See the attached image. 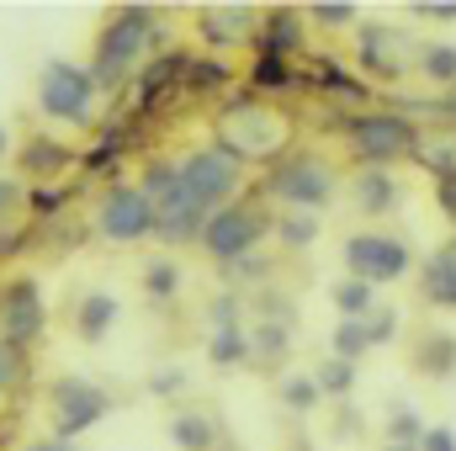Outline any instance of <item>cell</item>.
Segmentation results:
<instances>
[{"mask_svg": "<svg viewBox=\"0 0 456 451\" xmlns=\"http://www.w3.org/2000/svg\"><path fill=\"white\" fill-rule=\"evenodd\" d=\"M159 16L149 11V5H117L112 16H107V27L96 32V53H91V80H96V91H117L143 59H149V48H159Z\"/></svg>", "mask_w": 456, "mask_h": 451, "instance_id": "1", "label": "cell"}, {"mask_svg": "<svg viewBox=\"0 0 456 451\" xmlns=\"http://www.w3.org/2000/svg\"><path fill=\"white\" fill-rule=\"evenodd\" d=\"M425 127L398 107H366V112L345 117V149L355 154L361 170H398L414 165Z\"/></svg>", "mask_w": 456, "mask_h": 451, "instance_id": "2", "label": "cell"}, {"mask_svg": "<svg viewBox=\"0 0 456 451\" xmlns=\"http://www.w3.org/2000/svg\"><path fill=\"white\" fill-rule=\"evenodd\" d=\"M265 197L276 202V213H314L324 218L340 197V170L314 154V149H292L265 170Z\"/></svg>", "mask_w": 456, "mask_h": 451, "instance_id": "3", "label": "cell"}, {"mask_svg": "<svg viewBox=\"0 0 456 451\" xmlns=\"http://www.w3.org/2000/svg\"><path fill=\"white\" fill-rule=\"evenodd\" d=\"M138 192L154 202V234H159L165 244H197V239H202V228H208L213 213H208V208L181 186L175 160H149V165H143Z\"/></svg>", "mask_w": 456, "mask_h": 451, "instance_id": "4", "label": "cell"}, {"mask_svg": "<svg viewBox=\"0 0 456 451\" xmlns=\"http://www.w3.org/2000/svg\"><path fill=\"white\" fill-rule=\"evenodd\" d=\"M340 260H345V276H355V282H366L377 292L393 287V282H403L419 266L414 244L403 234H387V228H355V234H345Z\"/></svg>", "mask_w": 456, "mask_h": 451, "instance_id": "5", "label": "cell"}, {"mask_svg": "<svg viewBox=\"0 0 456 451\" xmlns=\"http://www.w3.org/2000/svg\"><path fill=\"white\" fill-rule=\"evenodd\" d=\"M271 239V213L260 208V202H244V197H233L228 208H218L208 228H202V255L213 260V266H224L233 271L239 260H249V255H260V244Z\"/></svg>", "mask_w": 456, "mask_h": 451, "instance_id": "6", "label": "cell"}, {"mask_svg": "<svg viewBox=\"0 0 456 451\" xmlns=\"http://www.w3.org/2000/svg\"><path fill=\"white\" fill-rule=\"evenodd\" d=\"M96 80L86 64L75 59H48L37 70V112L48 122H69V127H91L96 122Z\"/></svg>", "mask_w": 456, "mask_h": 451, "instance_id": "7", "label": "cell"}, {"mask_svg": "<svg viewBox=\"0 0 456 451\" xmlns=\"http://www.w3.org/2000/svg\"><path fill=\"white\" fill-rule=\"evenodd\" d=\"M175 176H181V186L208 213H218V208H228L239 197V186H244V160L228 154L224 144H202V149H191V154L175 160Z\"/></svg>", "mask_w": 456, "mask_h": 451, "instance_id": "8", "label": "cell"}, {"mask_svg": "<svg viewBox=\"0 0 456 451\" xmlns=\"http://www.w3.org/2000/svg\"><path fill=\"white\" fill-rule=\"evenodd\" d=\"M112 414V393L91 377H59L48 388V420H53V436L59 441H80L86 430H96L102 420Z\"/></svg>", "mask_w": 456, "mask_h": 451, "instance_id": "9", "label": "cell"}, {"mask_svg": "<svg viewBox=\"0 0 456 451\" xmlns=\"http://www.w3.org/2000/svg\"><path fill=\"white\" fill-rule=\"evenodd\" d=\"M224 144L228 154H239L244 165L249 160H281V149H287V117L271 112V107H260V102H239V107H228L224 117Z\"/></svg>", "mask_w": 456, "mask_h": 451, "instance_id": "10", "label": "cell"}, {"mask_svg": "<svg viewBox=\"0 0 456 451\" xmlns=\"http://www.w3.org/2000/svg\"><path fill=\"white\" fill-rule=\"evenodd\" d=\"M355 64H361V80H387L398 86L414 64V37L393 21H361L355 27Z\"/></svg>", "mask_w": 456, "mask_h": 451, "instance_id": "11", "label": "cell"}, {"mask_svg": "<svg viewBox=\"0 0 456 451\" xmlns=\"http://www.w3.org/2000/svg\"><path fill=\"white\" fill-rule=\"evenodd\" d=\"M48 330V298H43V282L37 276H11L0 287V340L11 345H37Z\"/></svg>", "mask_w": 456, "mask_h": 451, "instance_id": "12", "label": "cell"}, {"mask_svg": "<svg viewBox=\"0 0 456 451\" xmlns=\"http://www.w3.org/2000/svg\"><path fill=\"white\" fill-rule=\"evenodd\" d=\"M96 228L102 239L112 244H138L154 234V202L138 192V186H112L102 202H96Z\"/></svg>", "mask_w": 456, "mask_h": 451, "instance_id": "13", "label": "cell"}, {"mask_svg": "<svg viewBox=\"0 0 456 451\" xmlns=\"http://www.w3.org/2000/svg\"><path fill=\"white\" fill-rule=\"evenodd\" d=\"M414 287H419V303H425V308L456 314V234L441 239V244L414 266Z\"/></svg>", "mask_w": 456, "mask_h": 451, "instance_id": "14", "label": "cell"}, {"mask_svg": "<svg viewBox=\"0 0 456 451\" xmlns=\"http://www.w3.org/2000/svg\"><path fill=\"white\" fill-rule=\"evenodd\" d=\"M260 32V11L249 5H202L197 11V37L213 48H239Z\"/></svg>", "mask_w": 456, "mask_h": 451, "instance_id": "15", "label": "cell"}, {"mask_svg": "<svg viewBox=\"0 0 456 451\" xmlns=\"http://www.w3.org/2000/svg\"><path fill=\"white\" fill-rule=\"evenodd\" d=\"M260 53H276V59H297L303 43H308V27H303V11L297 5H276L260 16V32H255Z\"/></svg>", "mask_w": 456, "mask_h": 451, "instance_id": "16", "label": "cell"}, {"mask_svg": "<svg viewBox=\"0 0 456 451\" xmlns=\"http://www.w3.org/2000/svg\"><path fill=\"white\" fill-rule=\"evenodd\" d=\"M350 197H355V208L366 218H393L398 202H403V181H398V170H355Z\"/></svg>", "mask_w": 456, "mask_h": 451, "instance_id": "17", "label": "cell"}, {"mask_svg": "<svg viewBox=\"0 0 456 451\" xmlns=\"http://www.w3.org/2000/svg\"><path fill=\"white\" fill-rule=\"evenodd\" d=\"M414 372H419V377H430V382L456 377V335H452V330L430 324V330H419V335H414Z\"/></svg>", "mask_w": 456, "mask_h": 451, "instance_id": "18", "label": "cell"}, {"mask_svg": "<svg viewBox=\"0 0 456 451\" xmlns=\"http://www.w3.org/2000/svg\"><path fill=\"white\" fill-rule=\"evenodd\" d=\"M117 319H122V303H117V292H86L80 303H75V335L86 340V345H102V340L117 330Z\"/></svg>", "mask_w": 456, "mask_h": 451, "instance_id": "19", "label": "cell"}, {"mask_svg": "<svg viewBox=\"0 0 456 451\" xmlns=\"http://www.w3.org/2000/svg\"><path fill=\"white\" fill-rule=\"evenodd\" d=\"M170 441H175V451H218L224 425L213 420V409H175L170 414Z\"/></svg>", "mask_w": 456, "mask_h": 451, "instance_id": "20", "label": "cell"}, {"mask_svg": "<svg viewBox=\"0 0 456 451\" xmlns=\"http://www.w3.org/2000/svg\"><path fill=\"white\" fill-rule=\"evenodd\" d=\"M409 75H419L425 86H441L446 96L456 91V43L446 37H430V43H414V64Z\"/></svg>", "mask_w": 456, "mask_h": 451, "instance_id": "21", "label": "cell"}, {"mask_svg": "<svg viewBox=\"0 0 456 451\" xmlns=\"http://www.w3.org/2000/svg\"><path fill=\"white\" fill-rule=\"evenodd\" d=\"M208 361L224 366V372H233V366H255L249 330H244V324H218V330L208 335Z\"/></svg>", "mask_w": 456, "mask_h": 451, "instance_id": "22", "label": "cell"}, {"mask_svg": "<svg viewBox=\"0 0 456 451\" xmlns=\"http://www.w3.org/2000/svg\"><path fill=\"white\" fill-rule=\"evenodd\" d=\"M181 287H186V271H181L170 255H154V260L143 266V298H149L154 308H170V303L181 298Z\"/></svg>", "mask_w": 456, "mask_h": 451, "instance_id": "23", "label": "cell"}, {"mask_svg": "<svg viewBox=\"0 0 456 451\" xmlns=\"http://www.w3.org/2000/svg\"><path fill=\"white\" fill-rule=\"evenodd\" d=\"M319 91H330L335 102L355 107V112H366V107H371V86H366L361 75H345L335 59H324V64H319Z\"/></svg>", "mask_w": 456, "mask_h": 451, "instance_id": "24", "label": "cell"}, {"mask_svg": "<svg viewBox=\"0 0 456 451\" xmlns=\"http://www.w3.org/2000/svg\"><path fill=\"white\" fill-rule=\"evenodd\" d=\"M308 377H314L319 398H340V404H345V398L355 393V377H361V366H350V361H340V356H324V361H319Z\"/></svg>", "mask_w": 456, "mask_h": 451, "instance_id": "25", "label": "cell"}, {"mask_svg": "<svg viewBox=\"0 0 456 451\" xmlns=\"http://www.w3.org/2000/svg\"><path fill=\"white\" fill-rule=\"evenodd\" d=\"M319 228H324V218H314V213H276L271 218V234L281 239V250H314L319 244Z\"/></svg>", "mask_w": 456, "mask_h": 451, "instance_id": "26", "label": "cell"}, {"mask_svg": "<svg viewBox=\"0 0 456 451\" xmlns=\"http://www.w3.org/2000/svg\"><path fill=\"white\" fill-rule=\"evenodd\" d=\"M249 350H255V366H281V361H287V350H292L287 324H276V319L249 324Z\"/></svg>", "mask_w": 456, "mask_h": 451, "instance_id": "27", "label": "cell"}, {"mask_svg": "<svg viewBox=\"0 0 456 451\" xmlns=\"http://www.w3.org/2000/svg\"><path fill=\"white\" fill-rule=\"evenodd\" d=\"M330 303H335L340 319H366V314L377 308V287H366V282H355V276H340V282L330 287Z\"/></svg>", "mask_w": 456, "mask_h": 451, "instance_id": "28", "label": "cell"}, {"mask_svg": "<svg viewBox=\"0 0 456 451\" xmlns=\"http://www.w3.org/2000/svg\"><path fill=\"white\" fill-rule=\"evenodd\" d=\"M69 160H75V149H69V144L32 138V144H27V154H21V170H27V176H59V170H69Z\"/></svg>", "mask_w": 456, "mask_h": 451, "instance_id": "29", "label": "cell"}, {"mask_svg": "<svg viewBox=\"0 0 456 451\" xmlns=\"http://www.w3.org/2000/svg\"><path fill=\"white\" fill-rule=\"evenodd\" d=\"M414 165H425L436 181H441V176H456V133H425Z\"/></svg>", "mask_w": 456, "mask_h": 451, "instance_id": "30", "label": "cell"}, {"mask_svg": "<svg viewBox=\"0 0 456 451\" xmlns=\"http://www.w3.org/2000/svg\"><path fill=\"white\" fill-rule=\"evenodd\" d=\"M249 86H255V91H292V86H297V70H292V59L255 53V64H249Z\"/></svg>", "mask_w": 456, "mask_h": 451, "instance_id": "31", "label": "cell"}, {"mask_svg": "<svg viewBox=\"0 0 456 451\" xmlns=\"http://www.w3.org/2000/svg\"><path fill=\"white\" fill-rule=\"evenodd\" d=\"M303 21H314L324 32H355L361 27V5H350V0H319V5L303 11Z\"/></svg>", "mask_w": 456, "mask_h": 451, "instance_id": "32", "label": "cell"}, {"mask_svg": "<svg viewBox=\"0 0 456 451\" xmlns=\"http://www.w3.org/2000/svg\"><path fill=\"white\" fill-rule=\"evenodd\" d=\"M330 356H340L350 366H361L366 356H371V345H366V324L361 319H340L335 330H330Z\"/></svg>", "mask_w": 456, "mask_h": 451, "instance_id": "33", "label": "cell"}, {"mask_svg": "<svg viewBox=\"0 0 456 451\" xmlns=\"http://www.w3.org/2000/svg\"><path fill=\"white\" fill-rule=\"evenodd\" d=\"M281 409H292V414H314L324 398H319V388H314V377L308 372H281Z\"/></svg>", "mask_w": 456, "mask_h": 451, "instance_id": "34", "label": "cell"}, {"mask_svg": "<svg viewBox=\"0 0 456 451\" xmlns=\"http://www.w3.org/2000/svg\"><path fill=\"white\" fill-rule=\"evenodd\" d=\"M361 324H366V345H371V350L398 345V335H403V314H398V308H387V303H377Z\"/></svg>", "mask_w": 456, "mask_h": 451, "instance_id": "35", "label": "cell"}, {"mask_svg": "<svg viewBox=\"0 0 456 451\" xmlns=\"http://www.w3.org/2000/svg\"><path fill=\"white\" fill-rule=\"evenodd\" d=\"M419 436H425V420H419V409H403V404H393V414H387V441H393V447H419Z\"/></svg>", "mask_w": 456, "mask_h": 451, "instance_id": "36", "label": "cell"}, {"mask_svg": "<svg viewBox=\"0 0 456 451\" xmlns=\"http://www.w3.org/2000/svg\"><path fill=\"white\" fill-rule=\"evenodd\" d=\"M21 377H27V350L11 345V340H0V398H11L21 388Z\"/></svg>", "mask_w": 456, "mask_h": 451, "instance_id": "37", "label": "cell"}, {"mask_svg": "<svg viewBox=\"0 0 456 451\" xmlns=\"http://www.w3.org/2000/svg\"><path fill=\"white\" fill-rule=\"evenodd\" d=\"M27 192H32V186H27L21 176H0V224L27 208Z\"/></svg>", "mask_w": 456, "mask_h": 451, "instance_id": "38", "label": "cell"}, {"mask_svg": "<svg viewBox=\"0 0 456 451\" xmlns=\"http://www.w3.org/2000/svg\"><path fill=\"white\" fill-rule=\"evenodd\" d=\"M208 319H213V330H218V324H239V287H228V292H218V298H213Z\"/></svg>", "mask_w": 456, "mask_h": 451, "instance_id": "39", "label": "cell"}, {"mask_svg": "<svg viewBox=\"0 0 456 451\" xmlns=\"http://www.w3.org/2000/svg\"><path fill=\"white\" fill-rule=\"evenodd\" d=\"M181 388H186V372H181V366H165V372L149 377V393H154V398H170V393H181Z\"/></svg>", "mask_w": 456, "mask_h": 451, "instance_id": "40", "label": "cell"}, {"mask_svg": "<svg viewBox=\"0 0 456 451\" xmlns=\"http://www.w3.org/2000/svg\"><path fill=\"white\" fill-rule=\"evenodd\" d=\"M419 21H456V0H419V5H409Z\"/></svg>", "mask_w": 456, "mask_h": 451, "instance_id": "41", "label": "cell"}, {"mask_svg": "<svg viewBox=\"0 0 456 451\" xmlns=\"http://www.w3.org/2000/svg\"><path fill=\"white\" fill-rule=\"evenodd\" d=\"M419 451H456V430H452V425H425Z\"/></svg>", "mask_w": 456, "mask_h": 451, "instance_id": "42", "label": "cell"}, {"mask_svg": "<svg viewBox=\"0 0 456 451\" xmlns=\"http://www.w3.org/2000/svg\"><path fill=\"white\" fill-rule=\"evenodd\" d=\"M59 202H64L59 186H37V192H27V208H32V213H53Z\"/></svg>", "mask_w": 456, "mask_h": 451, "instance_id": "43", "label": "cell"}, {"mask_svg": "<svg viewBox=\"0 0 456 451\" xmlns=\"http://www.w3.org/2000/svg\"><path fill=\"white\" fill-rule=\"evenodd\" d=\"M436 208L456 224V176H441V181H436Z\"/></svg>", "mask_w": 456, "mask_h": 451, "instance_id": "44", "label": "cell"}, {"mask_svg": "<svg viewBox=\"0 0 456 451\" xmlns=\"http://www.w3.org/2000/svg\"><path fill=\"white\" fill-rule=\"evenodd\" d=\"M21 451H80L75 441H59V436H43V441H27Z\"/></svg>", "mask_w": 456, "mask_h": 451, "instance_id": "45", "label": "cell"}, {"mask_svg": "<svg viewBox=\"0 0 456 451\" xmlns=\"http://www.w3.org/2000/svg\"><path fill=\"white\" fill-rule=\"evenodd\" d=\"M5 154H11V133L0 127V160H5Z\"/></svg>", "mask_w": 456, "mask_h": 451, "instance_id": "46", "label": "cell"}, {"mask_svg": "<svg viewBox=\"0 0 456 451\" xmlns=\"http://www.w3.org/2000/svg\"><path fill=\"white\" fill-rule=\"evenodd\" d=\"M382 451H419V447H393V441H382Z\"/></svg>", "mask_w": 456, "mask_h": 451, "instance_id": "47", "label": "cell"}, {"mask_svg": "<svg viewBox=\"0 0 456 451\" xmlns=\"http://www.w3.org/2000/svg\"><path fill=\"white\" fill-rule=\"evenodd\" d=\"M446 112H452V117H456V91H452V96H446Z\"/></svg>", "mask_w": 456, "mask_h": 451, "instance_id": "48", "label": "cell"}]
</instances>
